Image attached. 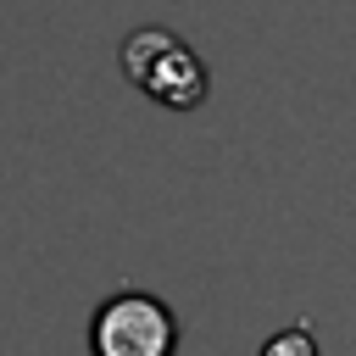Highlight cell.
Returning <instances> with one entry per match:
<instances>
[{
  "label": "cell",
  "mask_w": 356,
  "mask_h": 356,
  "mask_svg": "<svg viewBox=\"0 0 356 356\" xmlns=\"http://www.w3.org/2000/svg\"><path fill=\"white\" fill-rule=\"evenodd\" d=\"M122 72H128V83L139 95H150L167 111H195L206 100V67H200V56L178 33H167V28L128 33L122 39Z\"/></svg>",
  "instance_id": "cell-1"
},
{
  "label": "cell",
  "mask_w": 356,
  "mask_h": 356,
  "mask_svg": "<svg viewBox=\"0 0 356 356\" xmlns=\"http://www.w3.org/2000/svg\"><path fill=\"white\" fill-rule=\"evenodd\" d=\"M178 350V317L167 300L145 289H122L95 306L89 317V356H172Z\"/></svg>",
  "instance_id": "cell-2"
},
{
  "label": "cell",
  "mask_w": 356,
  "mask_h": 356,
  "mask_svg": "<svg viewBox=\"0 0 356 356\" xmlns=\"http://www.w3.org/2000/svg\"><path fill=\"white\" fill-rule=\"evenodd\" d=\"M261 356H317V345H312L306 328H284V334H273L261 345Z\"/></svg>",
  "instance_id": "cell-3"
}]
</instances>
